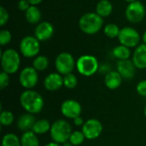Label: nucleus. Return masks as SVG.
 Returning a JSON list of instances; mask_svg holds the SVG:
<instances>
[{"mask_svg":"<svg viewBox=\"0 0 146 146\" xmlns=\"http://www.w3.org/2000/svg\"><path fill=\"white\" fill-rule=\"evenodd\" d=\"M20 103L22 108L30 114L35 115L41 112L44 108V102L43 97L37 92L33 90L24 91L20 97Z\"/></svg>","mask_w":146,"mask_h":146,"instance_id":"1","label":"nucleus"},{"mask_svg":"<svg viewBox=\"0 0 146 146\" xmlns=\"http://www.w3.org/2000/svg\"><path fill=\"white\" fill-rule=\"evenodd\" d=\"M104 25L103 18L96 12L84 14L79 20V27L86 34L93 35L98 33Z\"/></svg>","mask_w":146,"mask_h":146,"instance_id":"2","label":"nucleus"},{"mask_svg":"<svg viewBox=\"0 0 146 146\" xmlns=\"http://www.w3.org/2000/svg\"><path fill=\"white\" fill-rule=\"evenodd\" d=\"M72 127L65 120H57L51 125L50 133L52 140L58 144H64L69 140L72 133Z\"/></svg>","mask_w":146,"mask_h":146,"instance_id":"3","label":"nucleus"},{"mask_svg":"<svg viewBox=\"0 0 146 146\" xmlns=\"http://www.w3.org/2000/svg\"><path fill=\"white\" fill-rule=\"evenodd\" d=\"M21 65L20 54L14 49H7L1 54V67L9 74L16 73Z\"/></svg>","mask_w":146,"mask_h":146,"instance_id":"4","label":"nucleus"},{"mask_svg":"<svg viewBox=\"0 0 146 146\" xmlns=\"http://www.w3.org/2000/svg\"><path fill=\"white\" fill-rule=\"evenodd\" d=\"M99 68L98 59L92 55H83L76 61L77 71L83 76H92L95 74Z\"/></svg>","mask_w":146,"mask_h":146,"instance_id":"5","label":"nucleus"},{"mask_svg":"<svg viewBox=\"0 0 146 146\" xmlns=\"http://www.w3.org/2000/svg\"><path fill=\"white\" fill-rule=\"evenodd\" d=\"M19 48L23 56L36 57L40 50V41L35 36H26L21 40Z\"/></svg>","mask_w":146,"mask_h":146,"instance_id":"6","label":"nucleus"},{"mask_svg":"<svg viewBox=\"0 0 146 146\" xmlns=\"http://www.w3.org/2000/svg\"><path fill=\"white\" fill-rule=\"evenodd\" d=\"M55 66L57 73L66 75L73 72L76 67V62L72 54L68 52H62L56 56Z\"/></svg>","mask_w":146,"mask_h":146,"instance_id":"7","label":"nucleus"},{"mask_svg":"<svg viewBox=\"0 0 146 146\" xmlns=\"http://www.w3.org/2000/svg\"><path fill=\"white\" fill-rule=\"evenodd\" d=\"M118 39L121 44L128 48L137 47L140 41V35L139 32L131 27H125L121 29Z\"/></svg>","mask_w":146,"mask_h":146,"instance_id":"8","label":"nucleus"},{"mask_svg":"<svg viewBox=\"0 0 146 146\" xmlns=\"http://www.w3.org/2000/svg\"><path fill=\"white\" fill-rule=\"evenodd\" d=\"M126 18L131 23H139L145 16V7L140 1H134L128 3L125 11Z\"/></svg>","mask_w":146,"mask_h":146,"instance_id":"9","label":"nucleus"},{"mask_svg":"<svg viewBox=\"0 0 146 146\" xmlns=\"http://www.w3.org/2000/svg\"><path fill=\"white\" fill-rule=\"evenodd\" d=\"M19 81L22 87L27 90H32L38 81V71L33 67L24 68L19 74Z\"/></svg>","mask_w":146,"mask_h":146,"instance_id":"10","label":"nucleus"},{"mask_svg":"<svg viewBox=\"0 0 146 146\" xmlns=\"http://www.w3.org/2000/svg\"><path fill=\"white\" fill-rule=\"evenodd\" d=\"M82 133L89 140L96 139L103 133V124L97 119H89L82 126Z\"/></svg>","mask_w":146,"mask_h":146,"instance_id":"11","label":"nucleus"},{"mask_svg":"<svg viewBox=\"0 0 146 146\" xmlns=\"http://www.w3.org/2000/svg\"><path fill=\"white\" fill-rule=\"evenodd\" d=\"M82 111L81 105L79 102L74 99H67L61 105V112L63 116L68 119H75L80 116Z\"/></svg>","mask_w":146,"mask_h":146,"instance_id":"12","label":"nucleus"},{"mask_svg":"<svg viewBox=\"0 0 146 146\" xmlns=\"http://www.w3.org/2000/svg\"><path fill=\"white\" fill-rule=\"evenodd\" d=\"M54 27L49 21L39 22L34 29V36L40 42H44L50 39L54 34Z\"/></svg>","mask_w":146,"mask_h":146,"instance_id":"13","label":"nucleus"},{"mask_svg":"<svg viewBox=\"0 0 146 146\" xmlns=\"http://www.w3.org/2000/svg\"><path fill=\"white\" fill-rule=\"evenodd\" d=\"M116 71L121 75L123 79L131 80L135 75L136 67L133 61L127 60H119L116 64Z\"/></svg>","mask_w":146,"mask_h":146,"instance_id":"14","label":"nucleus"},{"mask_svg":"<svg viewBox=\"0 0 146 146\" xmlns=\"http://www.w3.org/2000/svg\"><path fill=\"white\" fill-rule=\"evenodd\" d=\"M44 88L49 92H56L63 86V77L59 73H50L44 80Z\"/></svg>","mask_w":146,"mask_h":146,"instance_id":"15","label":"nucleus"},{"mask_svg":"<svg viewBox=\"0 0 146 146\" xmlns=\"http://www.w3.org/2000/svg\"><path fill=\"white\" fill-rule=\"evenodd\" d=\"M133 62L139 69L146 68V44H142L136 47L133 54Z\"/></svg>","mask_w":146,"mask_h":146,"instance_id":"16","label":"nucleus"},{"mask_svg":"<svg viewBox=\"0 0 146 146\" xmlns=\"http://www.w3.org/2000/svg\"><path fill=\"white\" fill-rule=\"evenodd\" d=\"M36 120L33 114L27 113L21 115L17 120V127L19 130L22 132L32 131L33 125L35 124Z\"/></svg>","mask_w":146,"mask_h":146,"instance_id":"17","label":"nucleus"},{"mask_svg":"<svg viewBox=\"0 0 146 146\" xmlns=\"http://www.w3.org/2000/svg\"><path fill=\"white\" fill-rule=\"evenodd\" d=\"M122 80L123 78L117 71H110L105 75L104 84L109 89L115 90L121 86Z\"/></svg>","mask_w":146,"mask_h":146,"instance_id":"18","label":"nucleus"},{"mask_svg":"<svg viewBox=\"0 0 146 146\" xmlns=\"http://www.w3.org/2000/svg\"><path fill=\"white\" fill-rule=\"evenodd\" d=\"M113 12V4L109 0H100L96 6V13L102 18L110 16Z\"/></svg>","mask_w":146,"mask_h":146,"instance_id":"19","label":"nucleus"},{"mask_svg":"<svg viewBox=\"0 0 146 146\" xmlns=\"http://www.w3.org/2000/svg\"><path fill=\"white\" fill-rule=\"evenodd\" d=\"M42 17V14L40 9L34 5H31L27 10L25 12V18L27 22L30 24H37L39 23L40 20Z\"/></svg>","mask_w":146,"mask_h":146,"instance_id":"20","label":"nucleus"},{"mask_svg":"<svg viewBox=\"0 0 146 146\" xmlns=\"http://www.w3.org/2000/svg\"><path fill=\"white\" fill-rule=\"evenodd\" d=\"M21 146H39V140L37 134L33 131L25 132L21 138Z\"/></svg>","mask_w":146,"mask_h":146,"instance_id":"21","label":"nucleus"},{"mask_svg":"<svg viewBox=\"0 0 146 146\" xmlns=\"http://www.w3.org/2000/svg\"><path fill=\"white\" fill-rule=\"evenodd\" d=\"M51 125L50 121L46 119H40L36 121L35 124L33 127L32 131L36 134H44L50 130Z\"/></svg>","mask_w":146,"mask_h":146,"instance_id":"22","label":"nucleus"},{"mask_svg":"<svg viewBox=\"0 0 146 146\" xmlns=\"http://www.w3.org/2000/svg\"><path fill=\"white\" fill-rule=\"evenodd\" d=\"M112 54L118 60H127L129 59L131 56V50H130V48L125 45L120 44L113 49Z\"/></svg>","mask_w":146,"mask_h":146,"instance_id":"23","label":"nucleus"},{"mask_svg":"<svg viewBox=\"0 0 146 146\" xmlns=\"http://www.w3.org/2000/svg\"><path fill=\"white\" fill-rule=\"evenodd\" d=\"M49 66V59L45 56H37L33 62V67L37 71H44Z\"/></svg>","mask_w":146,"mask_h":146,"instance_id":"24","label":"nucleus"},{"mask_svg":"<svg viewBox=\"0 0 146 146\" xmlns=\"http://www.w3.org/2000/svg\"><path fill=\"white\" fill-rule=\"evenodd\" d=\"M2 146H21V139L14 133H7L3 137Z\"/></svg>","mask_w":146,"mask_h":146,"instance_id":"25","label":"nucleus"},{"mask_svg":"<svg viewBox=\"0 0 146 146\" xmlns=\"http://www.w3.org/2000/svg\"><path fill=\"white\" fill-rule=\"evenodd\" d=\"M121 29L115 23H109L104 27V33L110 38H118Z\"/></svg>","mask_w":146,"mask_h":146,"instance_id":"26","label":"nucleus"},{"mask_svg":"<svg viewBox=\"0 0 146 146\" xmlns=\"http://www.w3.org/2000/svg\"><path fill=\"white\" fill-rule=\"evenodd\" d=\"M15 120L14 114L9 110H2L0 114V123L3 126H10Z\"/></svg>","mask_w":146,"mask_h":146,"instance_id":"27","label":"nucleus"},{"mask_svg":"<svg viewBox=\"0 0 146 146\" xmlns=\"http://www.w3.org/2000/svg\"><path fill=\"white\" fill-rule=\"evenodd\" d=\"M86 139V137L82 131H74L69 138V142L74 146H78L81 145L84 140Z\"/></svg>","mask_w":146,"mask_h":146,"instance_id":"28","label":"nucleus"},{"mask_svg":"<svg viewBox=\"0 0 146 146\" xmlns=\"http://www.w3.org/2000/svg\"><path fill=\"white\" fill-rule=\"evenodd\" d=\"M77 84H78V80L74 74L70 73L63 76V86L66 88L74 89L76 87Z\"/></svg>","mask_w":146,"mask_h":146,"instance_id":"29","label":"nucleus"},{"mask_svg":"<svg viewBox=\"0 0 146 146\" xmlns=\"http://www.w3.org/2000/svg\"><path fill=\"white\" fill-rule=\"evenodd\" d=\"M12 39V34L7 29H3L0 31V44L2 46L7 45L10 43Z\"/></svg>","mask_w":146,"mask_h":146,"instance_id":"30","label":"nucleus"},{"mask_svg":"<svg viewBox=\"0 0 146 146\" xmlns=\"http://www.w3.org/2000/svg\"><path fill=\"white\" fill-rule=\"evenodd\" d=\"M9 18V15L8 10L3 6H1L0 7V25L3 27L8 22Z\"/></svg>","mask_w":146,"mask_h":146,"instance_id":"31","label":"nucleus"},{"mask_svg":"<svg viewBox=\"0 0 146 146\" xmlns=\"http://www.w3.org/2000/svg\"><path fill=\"white\" fill-rule=\"evenodd\" d=\"M9 83V74L5 73L4 71H2L0 73V88L3 89L8 86Z\"/></svg>","mask_w":146,"mask_h":146,"instance_id":"32","label":"nucleus"},{"mask_svg":"<svg viewBox=\"0 0 146 146\" xmlns=\"http://www.w3.org/2000/svg\"><path fill=\"white\" fill-rule=\"evenodd\" d=\"M136 90H137V92L140 96L146 97V80H141L140 82H139V84L137 85Z\"/></svg>","mask_w":146,"mask_h":146,"instance_id":"33","label":"nucleus"},{"mask_svg":"<svg viewBox=\"0 0 146 146\" xmlns=\"http://www.w3.org/2000/svg\"><path fill=\"white\" fill-rule=\"evenodd\" d=\"M31 6V4L28 3L27 0H20L17 3V7L21 11H27V9Z\"/></svg>","mask_w":146,"mask_h":146,"instance_id":"34","label":"nucleus"},{"mask_svg":"<svg viewBox=\"0 0 146 146\" xmlns=\"http://www.w3.org/2000/svg\"><path fill=\"white\" fill-rule=\"evenodd\" d=\"M74 125L77 126V127H82V126L84 125L85 122H84V120H83L82 117L78 116V117H76L75 119H74Z\"/></svg>","mask_w":146,"mask_h":146,"instance_id":"35","label":"nucleus"},{"mask_svg":"<svg viewBox=\"0 0 146 146\" xmlns=\"http://www.w3.org/2000/svg\"><path fill=\"white\" fill-rule=\"evenodd\" d=\"M27 1H28V3H29L31 5L37 6V5H38L39 3H41V2H42L43 0H27Z\"/></svg>","mask_w":146,"mask_h":146,"instance_id":"36","label":"nucleus"},{"mask_svg":"<svg viewBox=\"0 0 146 146\" xmlns=\"http://www.w3.org/2000/svg\"><path fill=\"white\" fill-rule=\"evenodd\" d=\"M44 146H60V144H58V143H56V142H50V143H48V144H46Z\"/></svg>","mask_w":146,"mask_h":146,"instance_id":"37","label":"nucleus"},{"mask_svg":"<svg viewBox=\"0 0 146 146\" xmlns=\"http://www.w3.org/2000/svg\"><path fill=\"white\" fill-rule=\"evenodd\" d=\"M142 39H143V41H144V44H146V31L144 33V34H143V36H142Z\"/></svg>","mask_w":146,"mask_h":146,"instance_id":"38","label":"nucleus"},{"mask_svg":"<svg viewBox=\"0 0 146 146\" xmlns=\"http://www.w3.org/2000/svg\"><path fill=\"white\" fill-rule=\"evenodd\" d=\"M63 146H74V145H73L70 142H68H68H66V143H64V144H63Z\"/></svg>","mask_w":146,"mask_h":146,"instance_id":"39","label":"nucleus"},{"mask_svg":"<svg viewBox=\"0 0 146 146\" xmlns=\"http://www.w3.org/2000/svg\"><path fill=\"white\" fill-rule=\"evenodd\" d=\"M124 1H126V2H127L128 3H133V2H134V1H136V0H124Z\"/></svg>","mask_w":146,"mask_h":146,"instance_id":"40","label":"nucleus"},{"mask_svg":"<svg viewBox=\"0 0 146 146\" xmlns=\"http://www.w3.org/2000/svg\"><path fill=\"white\" fill-rule=\"evenodd\" d=\"M144 112H145V117H146V106L145 107V110H144Z\"/></svg>","mask_w":146,"mask_h":146,"instance_id":"41","label":"nucleus"}]
</instances>
